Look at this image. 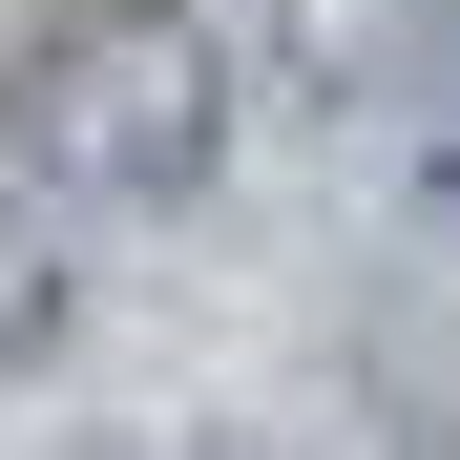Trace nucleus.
I'll return each instance as SVG.
<instances>
[{"mask_svg": "<svg viewBox=\"0 0 460 460\" xmlns=\"http://www.w3.org/2000/svg\"><path fill=\"white\" fill-rule=\"evenodd\" d=\"M0 146H22L42 209H168L230 168V22L189 0H63V22L0 63Z\"/></svg>", "mask_w": 460, "mask_h": 460, "instance_id": "obj_1", "label": "nucleus"}, {"mask_svg": "<svg viewBox=\"0 0 460 460\" xmlns=\"http://www.w3.org/2000/svg\"><path fill=\"white\" fill-rule=\"evenodd\" d=\"M293 105H419L439 84V0H252Z\"/></svg>", "mask_w": 460, "mask_h": 460, "instance_id": "obj_2", "label": "nucleus"}, {"mask_svg": "<svg viewBox=\"0 0 460 460\" xmlns=\"http://www.w3.org/2000/svg\"><path fill=\"white\" fill-rule=\"evenodd\" d=\"M42 335H63V230H42L22 189H0V376H22Z\"/></svg>", "mask_w": 460, "mask_h": 460, "instance_id": "obj_3", "label": "nucleus"}]
</instances>
